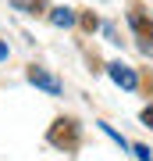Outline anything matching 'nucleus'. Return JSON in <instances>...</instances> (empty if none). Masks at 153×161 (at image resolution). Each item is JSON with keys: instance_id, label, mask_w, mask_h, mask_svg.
Instances as JSON below:
<instances>
[{"instance_id": "obj_1", "label": "nucleus", "mask_w": 153, "mask_h": 161, "mask_svg": "<svg viewBox=\"0 0 153 161\" xmlns=\"http://www.w3.org/2000/svg\"><path fill=\"white\" fill-rule=\"evenodd\" d=\"M50 143L54 147H64V150L79 147V125H75L71 118H57L54 129H50Z\"/></svg>"}, {"instance_id": "obj_2", "label": "nucleus", "mask_w": 153, "mask_h": 161, "mask_svg": "<svg viewBox=\"0 0 153 161\" xmlns=\"http://www.w3.org/2000/svg\"><path fill=\"white\" fill-rule=\"evenodd\" d=\"M25 79L28 82H32V86L36 90H46V93H50V97H61V79H57V75H50V72H46V68H36V64H32V68H28L25 72Z\"/></svg>"}, {"instance_id": "obj_3", "label": "nucleus", "mask_w": 153, "mask_h": 161, "mask_svg": "<svg viewBox=\"0 0 153 161\" xmlns=\"http://www.w3.org/2000/svg\"><path fill=\"white\" fill-rule=\"evenodd\" d=\"M107 75H110V82H118L121 90H139V75L128 68V64H121V61H110L107 64Z\"/></svg>"}, {"instance_id": "obj_4", "label": "nucleus", "mask_w": 153, "mask_h": 161, "mask_svg": "<svg viewBox=\"0 0 153 161\" xmlns=\"http://www.w3.org/2000/svg\"><path fill=\"white\" fill-rule=\"evenodd\" d=\"M128 25L139 32V40H142V50H150V43L146 40H153V22H146L139 11H128Z\"/></svg>"}, {"instance_id": "obj_5", "label": "nucleus", "mask_w": 153, "mask_h": 161, "mask_svg": "<svg viewBox=\"0 0 153 161\" xmlns=\"http://www.w3.org/2000/svg\"><path fill=\"white\" fill-rule=\"evenodd\" d=\"M75 22H79V14L71 7H54L50 11V25H57V29H71Z\"/></svg>"}, {"instance_id": "obj_6", "label": "nucleus", "mask_w": 153, "mask_h": 161, "mask_svg": "<svg viewBox=\"0 0 153 161\" xmlns=\"http://www.w3.org/2000/svg\"><path fill=\"white\" fill-rule=\"evenodd\" d=\"M11 4L18 11H25V14H39L43 11V0H11Z\"/></svg>"}, {"instance_id": "obj_7", "label": "nucleus", "mask_w": 153, "mask_h": 161, "mask_svg": "<svg viewBox=\"0 0 153 161\" xmlns=\"http://www.w3.org/2000/svg\"><path fill=\"white\" fill-rule=\"evenodd\" d=\"M96 125H100L103 132H107V136H110V140H114V143H118L121 150H132V143H128V140H125V136H121V132H114V129L107 125V122H96Z\"/></svg>"}, {"instance_id": "obj_8", "label": "nucleus", "mask_w": 153, "mask_h": 161, "mask_svg": "<svg viewBox=\"0 0 153 161\" xmlns=\"http://www.w3.org/2000/svg\"><path fill=\"white\" fill-rule=\"evenodd\" d=\"M132 150H135V158H139V161H153V150H150V147H142V143H135Z\"/></svg>"}, {"instance_id": "obj_9", "label": "nucleus", "mask_w": 153, "mask_h": 161, "mask_svg": "<svg viewBox=\"0 0 153 161\" xmlns=\"http://www.w3.org/2000/svg\"><path fill=\"white\" fill-rule=\"evenodd\" d=\"M139 118H142V125H150V129H153V104H150V108H142V115H139Z\"/></svg>"}, {"instance_id": "obj_10", "label": "nucleus", "mask_w": 153, "mask_h": 161, "mask_svg": "<svg viewBox=\"0 0 153 161\" xmlns=\"http://www.w3.org/2000/svg\"><path fill=\"white\" fill-rule=\"evenodd\" d=\"M82 25H85V29H96L100 22H96V14H85V18H82Z\"/></svg>"}, {"instance_id": "obj_11", "label": "nucleus", "mask_w": 153, "mask_h": 161, "mask_svg": "<svg viewBox=\"0 0 153 161\" xmlns=\"http://www.w3.org/2000/svg\"><path fill=\"white\" fill-rule=\"evenodd\" d=\"M7 58H11V47H7L4 40H0V61H7Z\"/></svg>"}]
</instances>
